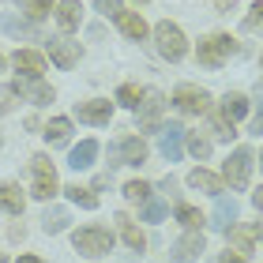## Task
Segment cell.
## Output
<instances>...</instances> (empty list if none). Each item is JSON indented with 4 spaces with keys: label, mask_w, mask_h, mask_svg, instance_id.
Listing matches in <instances>:
<instances>
[{
    "label": "cell",
    "mask_w": 263,
    "mask_h": 263,
    "mask_svg": "<svg viewBox=\"0 0 263 263\" xmlns=\"http://www.w3.org/2000/svg\"><path fill=\"white\" fill-rule=\"evenodd\" d=\"M222 113L230 117V121L245 117L248 113V98H245V94H226V98H222Z\"/></svg>",
    "instance_id": "cell-27"
},
{
    "label": "cell",
    "mask_w": 263,
    "mask_h": 263,
    "mask_svg": "<svg viewBox=\"0 0 263 263\" xmlns=\"http://www.w3.org/2000/svg\"><path fill=\"white\" fill-rule=\"evenodd\" d=\"M117 230H121L124 245L132 248V252H143V248H147V237H143V230L128 218V214H117Z\"/></svg>",
    "instance_id": "cell-17"
},
{
    "label": "cell",
    "mask_w": 263,
    "mask_h": 263,
    "mask_svg": "<svg viewBox=\"0 0 263 263\" xmlns=\"http://www.w3.org/2000/svg\"><path fill=\"white\" fill-rule=\"evenodd\" d=\"M30 173H34V192H30L34 199H53L57 192H61L49 154H34V158H30Z\"/></svg>",
    "instance_id": "cell-3"
},
{
    "label": "cell",
    "mask_w": 263,
    "mask_h": 263,
    "mask_svg": "<svg viewBox=\"0 0 263 263\" xmlns=\"http://www.w3.org/2000/svg\"><path fill=\"white\" fill-rule=\"evenodd\" d=\"M124 199H128V203L151 199V184H147V181H128V184H124Z\"/></svg>",
    "instance_id": "cell-30"
},
{
    "label": "cell",
    "mask_w": 263,
    "mask_h": 263,
    "mask_svg": "<svg viewBox=\"0 0 263 263\" xmlns=\"http://www.w3.org/2000/svg\"><path fill=\"white\" fill-rule=\"evenodd\" d=\"M136 4H147V0H136Z\"/></svg>",
    "instance_id": "cell-41"
},
{
    "label": "cell",
    "mask_w": 263,
    "mask_h": 263,
    "mask_svg": "<svg viewBox=\"0 0 263 263\" xmlns=\"http://www.w3.org/2000/svg\"><path fill=\"white\" fill-rule=\"evenodd\" d=\"M0 27H4L8 34H15V38H34L38 42V30L27 27V23H15V19H0Z\"/></svg>",
    "instance_id": "cell-32"
},
{
    "label": "cell",
    "mask_w": 263,
    "mask_h": 263,
    "mask_svg": "<svg viewBox=\"0 0 263 263\" xmlns=\"http://www.w3.org/2000/svg\"><path fill=\"white\" fill-rule=\"evenodd\" d=\"M218 263H245V256H237V252H222Z\"/></svg>",
    "instance_id": "cell-38"
},
{
    "label": "cell",
    "mask_w": 263,
    "mask_h": 263,
    "mask_svg": "<svg viewBox=\"0 0 263 263\" xmlns=\"http://www.w3.org/2000/svg\"><path fill=\"white\" fill-rule=\"evenodd\" d=\"M158 147H162V154H165V162H177V158H181V151H184V128H181V124H165Z\"/></svg>",
    "instance_id": "cell-14"
},
{
    "label": "cell",
    "mask_w": 263,
    "mask_h": 263,
    "mask_svg": "<svg viewBox=\"0 0 263 263\" xmlns=\"http://www.w3.org/2000/svg\"><path fill=\"white\" fill-rule=\"evenodd\" d=\"M245 30H248V34L263 30V0H256V4L248 8V15H245Z\"/></svg>",
    "instance_id": "cell-33"
},
{
    "label": "cell",
    "mask_w": 263,
    "mask_h": 263,
    "mask_svg": "<svg viewBox=\"0 0 263 263\" xmlns=\"http://www.w3.org/2000/svg\"><path fill=\"white\" fill-rule=\"evenodd\" d=\"M173 105H177L181 113H188V117H203V113H211V94L203 90V87H192V83H184V87H177Z\"/></svg>",
    "instance_id": "cell-6"
},
{
    "label": "cell",
    "mask_w": 263,
    "mask_h": 263,
    "mask_svg": "<svg viewBox=\"0 0 263 263\" xmlns=\"http://www.w3.org/2000/svg\"><path fill=\"white\" fill-rule=\"evenodd\" d=\"M15 4H19L23 11H27V15H30L34 23H38V19H45V15H49V11L57 8V0H15Z\"/></svg>",
    "instance_id": "cell-26"
},
{
    "label": "cell",
    "mask_w": 263,
    "mask_h": 263,
    "mask_svg": "<svg viewBox=\"0 0 263 263\" xmlns=\"http://www.w3.org/2000/svg\"><path fill=\"white\" fill-rule=\"evenodd\" d=\"M188 151H192L199 162H203V158H211V139H203L199 132H192V136H188Z\"/></svg>",
    "instance_id": "cell-34"
},
{
    "label": "cell",
    "mask_w": 263,
    "mask_h": 263,
    "mask_svg": "<svg viewBox=\"0 0 263 263\" xmlns=\"http://www.w3.org/2000/svg\"><path fill=\"white\" fill-rule=\"evenodd\" d=\"M248 177H252V151L241 147V151H233L230 158H226V165H222V181L241 192V188H248Z\"/></svg>",
    "instance_id": "cell-5"
},
{
    "label": "cell",
    "mask_w": 263,
    "mask_h": 263,
    "mask_svg": "<svg viewBox=\"0 0 263 263\" xmlns=\"http://www.w3.org/2000/svg\"><path fill=\"white\" fill-rule=\"evenodd\" d=\"M252 203H256V211H263V188H259V192L252 196Z\"/></svg>",
    "instance_id": "cell-39"
},
{
    "label": "cell",
    "mask_w": 263,
    "mask_h": 263,
    "mask_svg": "<svg viewBox=\"0 0 263 263\" xmlns=\"http://www.w3.org/2000/svg\"><path fill=\"white\" fill-rule=\"evenodd\" d=\"M68 132H71V121H68V117H53V121L45 124V132H42V136L49 139L53 147H61V143H68Z\"/></svg>",
    "instance_id": "cell-23"
},
{
    "label": "cell",
    "mask_w": 263,
    "mask_h": 263,
    "mask_svg": "<svg viewBox=\"0 0 263 263\" xmlns=\"http://www.w3.org/2000/svg\"><path fill=\"white\" fill-rule=\"evenodd\" d=\"M42 230L45 233H64L68 230V211L64 207H49V211H45V218H42Z\"/></svg>",
    "instance_id": "cell-24"
},
{
    "label": "cell",
    "mask_w": 263,
    "mask_h": 263,
    "mask_svg": "<svg viewBox=\"0 0 263 263\" xmlns=\"http://www.w3.org/2000/svg\"><path fill=\"white\" fill-rule=\"evenodd\" d=\"M252 132H256V136L263 132V102H259V109L252 113Z\"/></svg>",
    "instance_id": "cell-37"
},
{
    "label": "cell",
    "mask_w": 263,
    "mask_h": 263,
    "mask_svg": "<svg viewBox=\"0 0 263 263\" xmlns=\"http://www.w3.org/2000/svg\"><path fill=\"white\" fill-rule=\"evenodd\" d=\"M15 263H42V259H38V256H19Z\"/></svg>",
    "instance_id": "cell-40"
},
{
    "label": "cell",
    "mask_w": 263,
    "mask_h": 263,
    "mask_svg": "<svg viewBox=\"0 0 263 263\" xmlns=\"http://www.w3.org/2000/svg\"><path fill=\"white\" fill-rule=\"evenodd\" d=\"M211 124H214V136H218V139H233V136H237V124H233L222 109L211 113Z\"/></svg>",
    "instance_id": "cell-29"
},
{
    "label": "cell",
    "mask_w": 263,
    "mask_h": 263,
    "mask_svg": "<svg viewBox=\"0 0 263 263\" xmlns=\"http://www.w3.org/2000/svg\"><path fill=\"white\" fill-rule=\"evenodd\" d=\"M154 42H158V53L165 57V61H181V57L188 53V42H184V30L177 27V23H158V27H154Z\"/></svg>",
    "instance_id": "cell-4"
},
{
    "label": "cell",
    "mask_w": 263,
    "mask_h": 263,
    "mask_svg": "<svg viewBox=\"0 0 263 263\" xmlns=\"http://www.w3.org/2000/svg\"><path fill=\"white\" fill-rule=\"evenodd\" d=\"M188 184H192V188H199V192H211V196H222V188H226V181H222V177H214L211 170H203V165L188 173Z\"/></svg>",
    "instance_id": "cell-18"
},
{
    "label": "cell",
    "mask_w": 263,
    "mask_h": 263,
    "mask_svg": "<svg viewBox=\"0 0 263 263\" xmlns=\"http://www.w3.org/2000/svg\"><path fill=\"white\" fill-rule=\"evenodd\" d=\"M117 102H121L124 109H139V102H143V90L136 87V83H124V87L117 90Z\"/></svg>",
    "instance_id": "cell-28"
},
{
    "label": "cell",
    "mask_w": 263,
    "mask_h": 263,
    "mask_svg": "<svg viewBox=\"0 0 263 263\" xmlns=\"http://www.w3.org/2000/svg\"><path fill=\"white\" fill-rule=\"evenodd\" d=\"M11 64H15V71H23V76L42 79V71H45V57H42V53H34V49H15V53H11Z\"/></svg>",
    "instance_id": "cell-13"
},
{
    "label": "cell",
    "mask_w": 263,
    "mask_h": 263,
    "mask_svg": "<svg viewBox=\"0 0 263 263\" xmlns=\"http://www.w3.org/2000/svg\"><path fill=\"white\" fill-rule=\"evenodd\" d=\"M23 207H27V196L19 192V184H0V211L23 214Z\"/></svg>",
    "instance_id": "cell-21"
},
{
    "label": "cell",
    "mask_w": 263,
    "mask_h": 263,
    "mask_svg": "<svg viewBox=\"0 0 263 263\" xmlns=\"http://www.w3.org/2000/svg\"><path fill=\"white\" fill-rule=\"evenodd\" d=\"M71 245H76V252H83L87 259H98L105 252H113V233L102 230V226H87V230L71 233Z\"/></svg>",
    "instance_id": "cell-2"
},
{
    "label": "cell",
    "mask_w": 263,
    "mask_h": 263,
    "mask_svg": "<svg viewBox=\"0 0 263 263\" xmlns=\"http://www.w3.org/2000/svg\"><path fill=\"white\" fill-rule=\"evenodd\" d=\"M113 154L121 158L117 165H143V162H147V143H143L139 136H124L121 143H117Z\"/></svg>",
    "instance_id": "cell-10"
},
{
    "label": "cell",
    "mask_w": 263,
    "mask_h": 263,
    "mask_svg": "<svg viewBox=\"0 0 263 263\" xmlns=\"http://www.w3.org/2000/svg\"><path fill=\"white\" fill-rule=\"evenodd\" d=\"M226 237H230V245H233L237 256H248V252L256 248V241L263 237V226H259V222H252V226H230Z\"/></svg>",
    "instance_id": "cell-8"
},
{
    "label": "cell",
    "mask_w": 263,
    "mask_h": 263,
    "mask_svg": "<svg viewBox=\"0 0 263 263\" xmlns=\"http://www.w3.org/2000/svg\"><path fill=\"white\" fill-rule=\"evenodd\" d=\"M45 49H49L53 64H57V68H64V71L79 64V45H76V42H64V38H49V42H45Z\"/></svg>",
    "instance_id": "cell-11"
},
{
    "label": "cell",
    "mask_w": 263,
    "mask_h": 263,
    "mask_svg": "<svg viewBox=\"0 0 263 263\" xmlns=\"http://www.w3.org/2000/svg\"><path fill=\"white\" fill-rule=\"evenodd\" d=\"M79 19H83V4L79 0H57V23H61L64 34L79 30Z\"/></svg>",
    "instance_id": "cell-15"
},
{
    "label": "cell",
    "mask_w": 263,
    "mask_h": 263,
    "mask_svg": "<svg viewBox=\"0 0 263 263\" xmlns=\"http://www.w3.org/2000/svg\"><path fill=\"white\" fill-rule=\"evenodd\" d=\"M117 27H121V34L132 38V42L147 38V23H143V15H136V11H121V15H117Z\"/></svg>",
    "instance_id": "cell-19"
},
{
    "label": "cell",
    "mask_w": 263,
    "mask_h": 263,
    "mask_svg": "<svg viewBox=\"0 0 263 263\" xmlns=\"http://www.w3.org/2000/svg\"><path fill=\"white\" fill-rule=\"evenodd\" d=\"M0 68H4V61H0Z\"/></svg>",
    "instance_id": "cell-42"
},
{
    "label": "cell",
    "mask_w": 263,
    "mask_h": 263,
    "mask_svg": "<svg viewBox=\"0 0 263 263\" xmlns=\"http://www.w3.org/2000/svg\"><path fill=\"white\" fill-rule=\"evenodd\" d=\"M11 94H23V98H30L34 105L53 102V87H49V83H42V79H30V76H23V79L11 83Z\"/></svg>",
    "instance_id": "cell-9"
},
{
    "label": "cell",
    "mask_w": 263,
    "mask_h": 263,
    "mask_svg": "<svg viewBox=\"0 0 263 263\" xmlns=\"http://www.w3.org/2000/svg\"><path fill=\"white\" fill-rule=\"evenodd\" d=\"M165 211H170V207H165L162 199H143V222H162Z\"/></svg>",
    "instance_id": "cell-31"
},
{
    "label": "cell",
    "mask_w": 263,
    "mask_h": 263,
    "mask_svg": "<svg viewBox=\"0 0 263 263\" xmlns=\"http://www.w3.org/2000/svg\"><path fill=\"white\" fill-rule=\"evenodd\" d=\"M162 109H165L162 94H158V90H143V102H139V128H143V132H154V128L162 124Z\"/></svg>",
    "instance_id": "cell-7"
},
{
    "label": "cell",
    "mask_w": 263,
    "mask_h": 263,
    "mask_svg": "<svg viewBox=\"0 0 263 263\" xmlns=\"http://www.w3.org/2000/svg\"><path fill=\"white\" fill-rule=\"evenodd\" d=\"M233 53H237V38H230V34H207V38L199 42V49H196L203 68H222Z\"/></svg>",
    "instance_id": "cell-1"
},
{
    "label": "cell",
    "mask_w": 263,
    "mask_h": 263,
    "mask_svg": "<svg viewBox=\"0 0 263 263\" xmlns=\"http://www.w3.org/2000/svg\"><path fill=\"white\" fill-rule=\"evenodd\" d=\"M94 4H98V11H105V15H113V19L124 11V8H121V0H94Z\"/></svg>",
    "instance_id": "cell-36"
},
{
    "label": "cell",
    "mask_w": 263,
    "mask_h": 263,
    "mask_svg": "<svg viewBox=\"0 0 263 263\" xmlns=\"http://www.w3.org/2000/svg\"><path fill=\"white\" fill-rule=\"evenodd\" d=\"M61 192H68V199L71 203H79L83 211H94L98 207V196L90 192V188H79V184H68V188H61Z\"/></svg>",
    "instance_id": "cell-25"
},
{
    "label": "cell",
    "mask_w": 263,
    "mask_h": 263,
    "mask_svg": "<svg viewBox=\"0 0 263 263\" xmlns=\"http://www.w3.org/2000/svg\"><path fill=\"white\" fill-rule=\"evenodd\" d=\"M233 222H237V203L218 196V203H214V226H218V230H230Z\"/></svg>",
    "instance_id": "cell-22"
},
{
    "label": "cell",
    "mask_w": 263,
    "mask_h": 263,
    "mask_svg": "<svg viewBox=\"0 0 263 263\" xmlns=\"http://www.w3.org/2000/svg\"><path fill=\"white\" fill-rule=\"evenodd\" d=\"M76 117L87 121V124H109L113 105L109 102H83V105H76Z\"/></svg>",
    "instance_id": "cell-16"
},
{
    "label": "cell",
    "mask_w": 263,
    "mask_h": 263,
    "mask_svg": "<svg viewBox=\"0 0 263 263\" xmlns=\"http://www.w3.org/2000/svg\"><path fill=\"white\" fill-rule=\"evenodd\" d=\"M94 158H98V143H94V139H83L79 147H71L68 165H71V170H87V165H94Z\"/></svg>",
    "instance_id": "cell-20"
},
{
    "label": "cell",
    "mask_w": 263,
    "mask_h": 263,
    "mask_svg": "<svg viewBox=\"0 0 263 263\" xmlns=\"http://www.w3.org/2000/svg\"><path fill=\"white\" fill-rule=\"evenodd\" d=\"M177 218H181L188 230H199V226H203V214H199L196 207H188V203H181V207H177Z\"/></svg>",
    "instance_id": "cell-35"
},
{
    "label": "cell",
    "mask_w": 263,
    "mask_h": 263,
    "mask_svg": "<svg viewBox=\"0 0 263 263\" xmlns=\"http://www.w3.org/2000/svg\"><path fill=\"white\" fill-rule=\"evenodd\" d=\"M199 252H203V233L188 230L181 241L173 245V263H192V259H199Z\"/></svg>",
    "instance_id": "cell-12"
}]
</instances>
